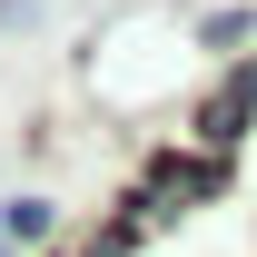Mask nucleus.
<instances>
[{"instance_id":"f257e3e1","label":"nucleus","mask_w":257,"mask_h":257,"mask_svg":"<svg viewBox=\"0 0 257 257\" xmlns=\"http://www.w3.org/2000/svg\"><path fill=\"white\" fill-rule=\"evenodd\" d=\"M40 227H50V208H40V198H10V227H0V237H40Z\"/></svg>"},{"instance_id":"f03ea898","label":"nucleus","mask_w":257,"mask_h":257,"mask_svg":"<svg viewBox=\"0 0 257 257\" xmlns=\"http://www.w3.org/2000/svg\"><path fill=\"white\" fill-rule=\"evenodd\" d=\"M0 257H10V237H0Z\"/></svg>"}]
</instances>
